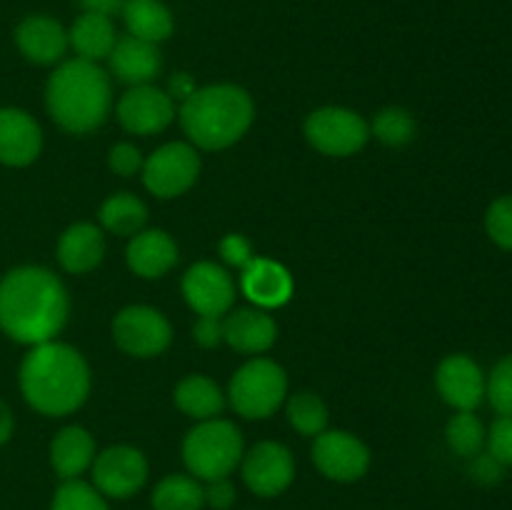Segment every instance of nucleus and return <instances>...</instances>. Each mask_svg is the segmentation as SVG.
<instances>
[{
  "label": "nucleus",
  "instance_id": "f257e3e1",
  "mask_svg": "<svg viewBox=\"0 0 512 510\" xmlns=\"http://www.w3.org/2000/svg\"><path fill=\"white\" fill-rule=\"evenodd\" d=\"M68 293L55 273L23 265L0 280V330L15 343L40 345L55 340L68 320Z\"/></svg>",
  "mask_w": 512,
  "mask_h": 510
},
{
  "label": "nucleus",
  "instance_id": "f03ea898",
  "mask_svg": "<svg viewBox=\"0 0 512 510\" xmlns=\"http://www.w3.org/2000/svg\"><path fill=\"white\" fill-rule=\"evenodd\" d=\"M20 393L38 413L60 418L85 403L90 393V368L68 343L48 340L30 348L20 363Z\"/></svg>",
  "mask_w": 512,
  "mask_h": 510
},
{
  "label": "nucleus",
  "instance_id": "7ed1b4c3",
  "mask_svg": "<svg viewBox=\"0 0 512 510\" xmlns=\"http://www.w3.org/2000/svg\"><path fill=\"white\" fill-rule=\"evenodd\" d=\"M45 105L55 123L75 135L100 128L113 108L110 75L90 60H65L50 75Z\"/></svg>",
  "mask_w": 512,
  "mask_h": 510
},
{
  "label": "nucleus",
  "instance_id": "20e7f679",
  "mask_svg": "<svg viewBox=\"0 0 512 510\" xmlns=\"http://www.w3.org/2000/svg\"><path fill=\"white\" fill-rule=\"evenodd\" d=\"M255 118L253 98L230 83L198 88L180 108L185 135L203 150H223L248 133Z\"/></svg>",
  "mask_w": 512,
  "mask_h": 510
},
{
  "label": "nucleus",
  "instance_id": "39448f33",
  "mask_svg": "<svg viewBox=\"0 0 512 510\" xmlns=\"http://www.w3.org/2000/svg\"><path fill=\"white\" fill-rule=\"evenodd\" d=\"M185 468L193 478L210 480L228 478L243 460V435L238 425L223 418L200 420L183 440Z\"/></svg>",
  "mask_w": 512,
  "mask_h": 510
},
{
  "label": "nucleus",
  "instance_id": "423d86ee",
  "mask_svg": "<svg viewBox=\"0 0 512 510\" xmlns=\"http://www.w3.org/2000/svg\"><path fill=\"white\" fill-rule=\"evenodd\" d=\"M288 393L285 370L275 360L253 358L238 368L228 388L230 405L235 413L250 420L270 418Z\"/></svg>",
  "mask_w": 512,
  "mask_h": 510
},
{
  "label": "nucleus",
  "instance_id": "0eeeda50",
  "mask_svg": "<svg viewBox=\"0 0 512 510\" xmlns=\"http://www.w3.org/2000/svg\"><path fill=\"white\" fill-rule=\"evenodd\" d=\"M305 138L323 155L345 158L368 143L370 125L348 108H320L305 120Z\"/></svg>",
  "mask_w": 512,
  "mask_h": 510
},
{
  "label": "nucleus",
  "instance_id": "6e6552de",
  "mask_svg": "<svg viewBox=\"0 0 512 510\" xmlns=\"http://www.w3.org/2000/svg\"><path fill=\"white\" fill-rule=\"evenodd\" d=\"M113 338L123 353L135 358H155L168 350L173 330L160 310L148 305H130L115 315Z\"/></svg>",
  "mask_w": 512,
  "mask_h": 510
},
{
  "label": "nucleus",
  "instance_id": "1a4fd4ad",
  "mask_svg": "<svg viewBox=\"0 0 512 510\" xmlns=\"http://www.w3.org/2000/svg\"><path fill=\"white\" fill-rule=\"evenodd\" d=\"M200 158L193 145L168 143L143 163V183L158 198H178L198 180Z\"/></svg>",
  "mask_w": 512,
  "mask_h": 510
},
{
  "label": "nucleus",
  "instance_id": "9d476101",
  "mask_svg": "<svg viewBox=\"0 0 512 510\" xmlns=\"http://www.w3.org/2000/svg\"><path fill=\"white\" fill-rule=\"evenodd\" d=\"M313 463L335 483H355L370 468L368 445L345 430H323L315 435Z\"/></svg>",
  "mask_w": 512,
  "mask_h": 510
},
{
  "label": "nucleus",
  "instance_id": "9b49d317",
  "mask_svg": "<svg viewBox=\"0 0 512 510\" xmlns=\"http://www.w3.org/2000/svg\"><path fill=\"white\" fill-rule=\"evenodd\" d=\"M93 485L103 495L115 500H125L138 493L148 480V460L133 445H113L95 455L93 460Z\"/></svg>",
  "mask_w": 512,
  "mask_h": 510
},
{
  "label": "nucleus",
  "instance_id": "f8f14e48",
  "mask_svg": "<svg viewBox=\"0 0 512 510\" xmlns=\"http://www.w3.org/2000/svg\"><path fill=\"white\" fill-rule=\"evenodd\" d=\"M243 480L260 498H275L285 493L295 478L293 453L283 443L263 440L243 453Z\"/></svg>",
  "mask_w": 512,
  "mask_h": 510
},
{
  "label": "nucleus",
  "instance_id": "ddd939ff",
  "mask_svg": "<svg viewBox=\"0 0 512 510\" xmlns=\"http://www.w3.org/2000/svg\"><path fill=\"white\" fill-rule=\"evenodd\" d=\"M173 118V98L155 85H135L118 103L120 125L133 135L160 133L173 123Z\"/></svg>",
  "mask_w": 512,
  "mask_h": 510
},
{
  "label": "nucleus",
  "instance_id": "4468645a",
  "mask_svg": "<svg viewBox=\"0 0 512 510\" xmlns=\"http://www.w3.org/2000/svg\"><path fill=\"white\" fill-rule=\"evenodd\" d=\"M183 295L198 315L220 318V315H225L233 308L235 283L228 275V270L203 260V263H195L183 275Z\"/></svg>",
  "mask_w": 512,
  "mask_h": 510
},
{
  "label": "nucleus",
  "instance_id": "2eb2a0df",
  "mask_svg": "<svg viewBox=\"0 0 512 510\" xmlns=\"http://www.w3.org/2000/svg\"><path fill=\"white\" fill-rule=\"evenodd\" d=\"M440 395L455 410H475L485 400V373L470 355H448L435 375Z\"/></svg>",
  "mask_w": 512,
  "mask_h": 510
},
{
  "label": "nucleus",
  "instance_id": "dca6fc26",
  "mask_svg": "<svg viewBox=\"0 0 512 510\" xmlns=\"http://www.w3.org/2000/svg\"><path fill=\"white\" fill-rule=\"evenodd\" d=\"M43 148L38 120L20 108H0V163L10 168L30 165Z\"/></svg>",
  "mask_w": 512,
  "mask_h": 510
},
{
  "label": "nucleus",
  "instance_id": "f3484780",
  "mask_svg": "<svg viewBox=\"0 0 512 510\" xmlns=\"http://www.w3.org/2000/svg\"><path fill=\"white\" fill-rule=\"evenodd\" d=\"M15 45L30 63L53 65L68 50V30L50 15H28L15 28Z\"/></svg>",
  "mask_w": 512,
  "mask_h": 510
},
{
  "label": "nucleus",
  "instance_id": "a211bd4d",
  "mask_svg": "<svg viewBox=\"0 0 512 510\" xmlns=\"http://www.w3.org/2000/svg\"><path fill=\"white\" fill-rule=\"evenodd\" d=\"M240 288L250 303L265 308H280L293 295V278L288 268L268 258H253L240 270Z\"/></svg>",
  "mask_w": 512,
  "mask_h": 510
},
{
  "label": "nucleus",
  "instance_id": "6ab92c4d",
  "mask_svg": "<svg viewBox=\"0 0 512 510\" xmlns=\"http://www.w3.org/2000/svg\"><path fill=\"white\" fill-rule=\"evenodd\" d=\"M128 268L145 280L163 278L178 263V245L165 230H140L125 250Z\"/></svg>",
  "mask_w": 512,
  "mask_h": 510
},
{
  "label": "nucleus",
  "instance_id": "aec40b11",
  "mask_svg": "<svg viewBox=\"0 0 512 510\" xmlns=\"http://www.w3.org/2000/svg\"><path fill=\"white\" fill-rule=\"evenodd\" d=\"M110 70L118 80L128 85H150L158 78L160 68H163V58H160V50L155 43L148 40L133 38V35H125L118 38L113 53L108 55Z\"/></svg>",
  "mask_w": 512,
  "mask_h": 510
},
{
  "label": "nucleus",
  "instance_id": "412c9836",
  "mask_svg": "<svg viewBox=\"0 0 512 510\" xmlns=\"http://www.w3.org/2000/svg\"><path fill=\"white\" fill-rule=\"evenodd\" d=\"M275 338L278 325L260 308H240L223 320V340L240 353H265Z\"/></svg>",
  "mask_w": 512,
  "mask_h": 510
},
{
  "label": "nucleus",
  "instance_id": "4be33fe9",
  "mask_svg": "<svg viewBox=\"0 0 512 510\" xmlns=\"http://www.w3.org/2000/svg\"><path fill=\"white\" fill-rule=\"evenodd\" d=\"M105 238L103 230L93 223H75L60 235L58 240V260L68 273H88L103 260Z\"/></svg>",
  "mask_w": 512,
  "mask_h": 510
},
{
  "label": "nucleus",
  "instance_id": "5701e85b",
  "mask_svg": "<svg viewBox=\"0 0 512 510\" xmlns=\"http://www.w3.org/2000/svg\"><path fill=\"white\" fill-rule=\"evenodd\" d=\"M95 440L80 425L63 428L50 443V465L63 480H75L93 465Z\"/></svg>",
  "mask_w": 512,
  "mask_h": 510
},
{
  "label": "nucleus",
  "instance_id": "b1692460",
  "mask_svg": "<svg viewBox=\"0 0 512 510\" xmlns=\"http://www.w3.org/2000/svg\"><path fill=\"white\" fill-rule=\"evenodd\" d=\"M68 43L78 53V58L98 63L113 53L118 43V33L108 15L100 13H83L68 30Z\"/></svg>",
  "mask_w": 512,
  "mask_h": 510
},
{
  "label": "nucleus",
  "instance_id": "393cba45",
  "mask_svg": "<svg viewBox=\"0 0 512 510\" xmlns=\"http://www.w3.org/2000/svg\"><path fill=\"white\" fill-rule=\"evenodd\" d=\"M120 13L128 25V35L133 38L158 45L173 35V15H170L168 5L160 0H125Z\"/></svg>",
  "mask_w": 512,
  "mask_h": 510
},
{
  "label": "nucleus",
  "instance_id": "a878e982",
  "mask_svg": "<svg viewBox=\"0 0 512 510\" xmlns=\"http://www.w3.org/2000/svg\"><path fill=\"white\" fill-rule=\"evenodd\" d=\"M175 405L195 420H210L225 408V395L218 383L205 375H188L175 388Z\"/></svg>",
  "mask_w": 512,
  "mask_h": 510
},
{
  "label": "nucleus",
  "instance_id": "bb28decb",
  "mask_svg": "<svg viewBox=\"0 0 512 510\" xmlns=\"http://www.w3.org/2000/svg\"><path fill=\"white\" fill-rule=\"evenodd\" d=\"M150 503H153V510H203V483H200L198 478H193V475H165V478L155 485Z\"/></svg>",
  "mask_w": 512,
  "mask_h": 510
},
{
  "label": "nucleus",
  "instance_id": "cd10ccee",
  "mask_svg": "<svg viewBox=\"0 0 512 510\" xmlns=\"http://www.w3.org/2000/svg\"><path fill=\"white\" fill-rule=\"evenodd\" d=\"M148 220V208L140 198L130 193H115L100 208V223L115 235H135Z\"/></svg>",
  "mask_w": 512,
  "mask_h": 510
},
{
  "label": "nucleus",
  "instance_id": "c85d7f7f",
  "mask_svg": "<svg viewBox=\"0 0 512 510\" xmlns=\"http://www.w3.org/2000/svg\"><path fill=\"white\" fill-rule=\"evenodd\" d=\"M485 438H488V430L473 410H458L445 428V440H448L450 450L463 458H475L478 453H483Z\"/></svg>",
  "mask_w": 512,
  "mask_h": 510
},
{
  "label": "nucleus",
  "instance_id": "c756f323",
  "mask_svg": "<svg viewBox=\"0 0 512 510\" xmlns=\"http://www.w3.org/2000/svg\"><path fill=\"white\" fill-rule=\"evenodd\" d=\"M288 420L300 435H320L328 425V408L315 393H298L288 400Z\"/></svg>",
  "mask_w": 512,
  "mask_h": 510
},
{
  "label": "nucleus",
  "instance_id": "7c9ffc66",
  "mask_svg": "<svg viewBox=\"0 0 512 510\" xmlns=\"http://www.w3.org/2000/svg\"><path fill=\"white\" fill-rule=\"evenodd\" d=\"M50 510H110L105 495L95 485L83 480H63L53 495Z\"/></svg>",
  "mask_w": 512,
  "mask_h": 510
},
{
  "label": "nucleus",
  "instance_id": "2f4dec72",
  "mask_svg": "<svg viewBox=\"0 0 512 510\" xmlns=\"http://www.w3.org/2000/svg\"><path fill=\"white\" fill-rule=\"evenodd\" d=\"M415 120L405 108H385L375 115L373 133L385 145H408L415 138Z\"/></svg>",
  "mask_w": 512,
  "mask_h": 510
},
{
  "label": "nucleus",
  "instance_id": "473e14b6",
  "mask_svg": "<svg viewBox=\"0 0 512 510\" xmlns=\"http://www.w3.org/2000/svg\"><path fill=\"white\" fill-rule=\"evenodd\" d=\"M485 398L498 415H512V353L500 358L485 378Z\"/></svg>",
  "mask_w": 512,
  "mask_h": 510
},
{
  "label": "nucleus",
  "instance_id": "72a5a7b5",
  "mask_svg": "<svg viewBox=\"0 0 512 510\" xmlns=\"http://www.w3.org/2000/svg\"><path fill=\"white\" fill-rule=\"evenodd\" d=\"M485 230L503 250H512V195L493 200L485 213Z\"/></svg>",
  "mask_w": 512,
  "mask_h": 510
},
{
  "label": "nucleus",
  "instance_id": "f704fd0d",
  "mask_svg": "<svg viewBox=\"0 0 512 510\" xmlns=\"http://www.w3.org/2000/svg\"><path fill=\"white\" fill-rule=\"evenodd\" d=\"M485 448L493 455L495 460L510 468L512 465V415H500L488 430V438H485Z\"/></svg>",
  "mask_w": 512,
  "mask_h": 510
},
{
  "label": "nucleus",
  "instance_id": "c9c22d12",
  "mask_svg": "<svg viewBox=\"0 0 512 510\" xmlns=\"http://www.w3.org/2000/svg\"><path fill=\"white\" fill-rule=\"evenodd\" d=\"M143 155H140V150L135 148V145L130 143H118L110 148V155H108V165L115 170L118 175H125V178H130V175H135L138 170H143Z\"/></svg>",
  "mask_w": 512,
  "mask_h": 510
},
{
  "label": "nucleus",
  "instance_id": "e433bc0d",
  "mask_svg": "<svg viewBox=\"0 0 512 510\" xmlns=\"http://www.w3.org/2000/svg\"><path fill=\"white\" fill-rule=\"evenodd\" d=\"M470 475H473L480 485H498L505 475V465L500 463V460H495L493 455L485 450V453H478L473 458Z\"/></svg>",
  "mask_w": 512,
  "mask_h": 510
},
{
  "label": "nucleus",
  "instance_id": "4c0bfd02",
  "mask_svg": "<svg viewBox=\"0 0 512 510\" xmlns=\"http://www.w3.org/2000/svg\"><path fill=\"white\" fill-rule=\"evenodd\" d=\"M203 493H205V505L213 510H230L235 505V485L230 483L228 478H218V480H210L208 485H203Z\"/></svg>",
  "mask_w": 512,
  "mask_h": 510
},
{
  "label": "nucleus",
  "instance_id": "58836bf2",
  "mask_svg": "<svg viewBox=\"0 0 512 510\" xmlns=\"http://www.w3.org/2000/svg\"><path fill=\"white\" fill-rule=\"evenodd\" d=\"M220 255H223L225 263L240 270L255 258L253 250H250V243L243 235H228V238H223V243H220Z\"/></svg>",
  "mask_w": 512,
  "mask_h": 510
},
{
  "label": "nucleus",
  "instance_id": "ea45409f",
  "mask_svg": "<svg viewBox=\"0 0 512 510\" xmlns=\"http://www.w3.org/2000/svg\"><path fill=\"white\" fill-rule=\"evenodd\" d=\"M193 338L203 348H215L218 343H223V320L213 318V315H200L193 328Z\"/></svg>",
  "mask_w": 512,
  "mask_h": 510
},
{
  "label": "nucleus",
  "instance_id": "a19ab883",
  "mask_svg": "<svg viewBox=\"0 0 512 510\" xmlns=\"http://www.w3.org/2000/svg\"><path fill=\"white\" fill-rule=\"evenodd\" d=\"M83 13H100V15H115L123 10L125 0H78Z\"/></svg>",
  "mask_w": 512,
  "mask_h": 510
},
{
  "label": "nucleus",
  "instance_id": "79ce46f5",
  "mask_svg": "<svg viewBox=\"0 0 512 510\" xmlns=\"http://www.w3.org/2000/svg\"><path fill=\"white\" fill-rule=\"evenodd\" d=\"M195 83H193V78H190L188 73H178L175 75L173 80H170V98H180V100H185V98H190V95L195 93Z\"/></svg>",
  "mask_w": 512,
  "mask_h": 510
},
{
  "label": "nucleus",
  "instance_id": "37998d69",
  "mask_svg": "<svg viewBox=\"0 0 512 510\" xmlns=\"http://www.w3.org/2000/svg\"><path fill=\"white\" fill-rule=\"evenodd\" d=\"M13 428H15L13 413H10V408L5 400H0V445L8 443L10 435H13Z\"/></svg>",
  "mask_w": 512,
  "mask_h": 510
}]
</instances>
